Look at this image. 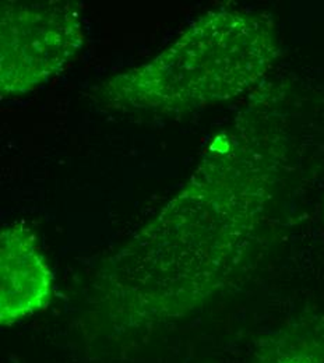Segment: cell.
Here are the masks:
<instances>
[{
    "label": "cell",
    "mask_w": 324,
    "mask_h": 363,
    "mask_svg": "<svg viewBox=\"0 0 324 363\" xmlns=\"http://www.w3.org/2000/svg\"><path fill=\"white\" fill-rule=\"evenodd\" d=\"M53 298V274L35 233L11 224L0 233V324L10 327L45 311Z\"/></svg>",
    "instance_id": "cell-4"
},
{
    "label": "cell",
    "mask_w": 324,
    "mask_h": 363,
    "mask_svg": "<svg viewBox=\"0 0 324 363\" xmlns=\"http://www.w3.org/2000/svg\"><path fill=\"white\" fill-rule=\"evenodd\" d=\"M250 363H324V333L295 327L266 338Z\"/></svg>",
    "instance_id": "cell-5"
},
{
    "label": "cell",
    "mask_w": 324,
    "mask_h": 363,
    "mask_svg": "<svg viewBox=\"0 0 324 363\" xmlns=\"http://www.w3.org/2000/svg\"><path fill=\"white\" fill-rule=\"evenodd\" d=\"M277 57L269 17L247 10H214L148 63L102 83L95 98L119 112L186 113L246 94L263 82Z\"/></svg>",
    "instance_id": "cell-2"
},
{
    "label": "cell",
    "mask_w": 324,
    "mask_h": 363,
    "mask_svg": "<svg viewBox=\"0 0 324 363\" xmlns=\"http://www.w3.org/2000/svg\"><path fill=\"white\" fill-rule=\"evenodd\" d=\"M0 11L1 99L45 86L84 44L76 1H1Z\"/></svg>",
    "instance_id": "cell-3"
},
{
    "label": "cell",
    "mask_w": 324,
    "mask_h": 363,
    "mask_svg": "<svg viewBox=\"0 0 324 363\" xmlns=\"http://www.w3.org/2000/svg\"><path fill=\"white\" fill-rule=\"evenodd\" d=\"M277 174L274 148L256 137H217L178 197L98 272L94 305L109 333L150 334L224 288L249 255Z\"/></svg>",
    "instance_id": "cell-1"
}]
</instances>
